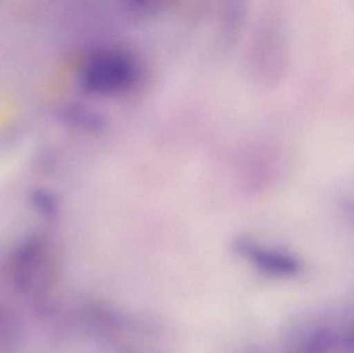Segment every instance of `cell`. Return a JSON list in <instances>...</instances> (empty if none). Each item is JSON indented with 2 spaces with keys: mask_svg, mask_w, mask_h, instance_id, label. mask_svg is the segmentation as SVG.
Returning <instances> with one entry per match:
<instances>
[{
  "mask_svg": "<svg viewBox=\"0 0 354 353\" xmlns=\"http://www.w3.org/2000/svg\"><path fill=\"white\" fill-rule=\"evenodd\" d=\"M64 116L73 124L89 130H100L105 122L100 114L81 106H68L64 109Z\"/></svg>",
  "mask_w": 354,
  "mask_h": 353,
  "instance_id": "5",
  "label": "cell"
},
{
  "mask_svg": "<svg viewBox=\"0 0 354 353\" xmlns=\"http://www.w3.org/2000/svg\"><path fill=\"white\" fill-rule=\"evenodd\" d=\"M41 254L43 247L37 240H32L25 242L15 255L12 274L15 283L20 289L26 292L31 287L43 259Z\"/></svg>",
  "mask_w": 354,
  "mask_h": 353,
  "instance_id": "4",
  "label": "cell"
},
{
  "mask_svg": "<svg viewBox=\"0 0 354 353\" xmlns=\"http://www.w3.org/2000/svg\"><path fill=\"white\" fill-rule=\"evenodd\" d=\"M35 200L41 213H46V215H53L55 213L56 201L51 195L47 194V193L45 194L39 193V195L35 196Z\"/></svg>",
  "mask_w": 354,
  "mask_h": 353,
  "instance_id": "6",
  "label": "cell"
},
{
  "mask_svg": "<svg viewBox=\"0 0 354 353\" xmlns=\"http://www.w3.org/2000/svg\"><path fill=\"white\" fill-rule=\"evenodd\" d=\"M344 327L324 319L299 323L287 337L286 353H344Z\"/></svg>",
  "mask_w": 354,
  "mask_h": 353,
  "instance_id": "2",
  "label": "cell"
},
{
  "mask_svg": "<svg viewBox=\"0 0 354 353\" xmlns=\"http://www.w3.org/2000/svg\"><path fill=\"white\" fill-rule=\"evenodd\" d=\"M233 248L252 267L270 277H293L301 269L299 259L290 253L263 246L245 236L237 238Z\"/></svg>",
  "mask_w": 354,
  "mask_h": 353,
  "instance_id": "3",
  "label": "cell"
},
{
  "mask_svg": "<svg viewBox=\"0 0 354 353\" xmlns=\"http://www.w3.org/2000/svg\"><path fill=\"white\" fill-rule=\"evenodd\" d=\"M344 353H354V317L345 321Z\"/></svg>",
  "mask_w": 354,
  "mask_h": 353,
  "instance_id": "7",
  "label": "cell"
},
{
  "mask_svg": "<svg viewBox=\"0 0 354 353\" xmlns=\"http://www.w3.org/2000/svg\"><path fill=\"white\" fill-rule=\"evenodd\" d=\"M142 79L139 60L126 50L107 48L93 53L81 72V84L93 95H122L132 91Z\"/></svg>",
  "mask_w": 354,
  "mask_h": 353,
  "instance_id": "1",
  "label": "cell"
}]
</instances>
